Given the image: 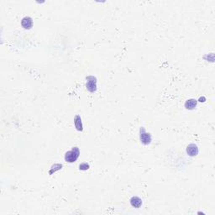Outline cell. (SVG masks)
<instances>
[{"instance_id": "cell-4", "label": "cell", "mask_w": 215, "mask_h": 215, "mask_svg": "<svg viewBox=\"0 0 215 215\" xmlns=\"http://www.w3.org/2000/svg\"><path fill=\"white\" fill-rule=\"evenodd\" d=\"M198 151H198V147H197V145H195V144H190V145H188V147H187V153H188V155L189 156H192V157L197 155Z\"/></svg>"}, {"instance_id": "cell-10", "label": "cell", "mask_w": 215, "mask_h": 215, "mask_svg": "<svg viewBox=\"0 0 215 215\" xmlns=\"http://www.w3.org/2000/svg\"><path fill=\"white\" fill-rule=\"evenodd\" d=\"M199 101H200V102H203H203H205V97H200Z\"/></svg>"}, {"instance_id": "cell-7", "label": "cell", "mask_w": 215, "mask_h": 215, "mask_svg": "<svg viewBox=\"0 0 215 215\" xmlns=\"http://www.w3.org/2000/svg\"><path fill=\"white\" fill-rule=\"evenodd\" d=\"M197 101L196 99H193V98H192V99H188L186 101V103H185V108L187 109H190V110H192V109H194L195 108H196V106H197Z\"/></svg>"}, {"instance_id": "cell-3", "label": "cell", "mask_w": 215, "mask_h": 215, "mask_svg": "<svg viewBox=\"0 0 215 215\" xmlns=\"http://www.w3.org/2000/svg\"><path fill=\"white\" fill-rule=\"evenodd\" d=\"M139 139H140V141L142 143L143 145H150L151 143V134L147 133L144 128H140L139 130Z\"/></svg>"}, {"instance_id": "cell-2", "label": "cell", "mask_w": 215, "mask_h": 215, "mask_svg": "<svg viewBox=\"0 0 215 215\" xmlns=\"http://www.w3.org/2000/svg\"><path fill=\"white\" fill-rule=\"evenodd\" d=\"M87 89L90 93H95L97 91V78L93 76H87Z\"/></svg>"}, {"instance_id": "cell-6", "label": "cell", "mask_w": 215, "mask_h": 215, "mask_svg": "<svg viewBox=\"0 0 215 215\" xmlns=\"http://www.w3.org/2000/svg\"><path fill=\"white\" fill-rule=\"evenodd\" d=\"M74 125L75 128L76 129V130L82 131L83 130V127H82V118L79 115H76L74 118Z\"/></svg>"}, {"instance_id": "cell-1", "label": "cell", "mask_w": 215, "mask_h": 215, "mask_svg": "<svg viewBox=\"0 0 215 215\" xmlns=\"http://www.w3.org/2000/svg\"><path fill=\"white\" fill-rule=\"evenodd\" d=\"M79 155H80V151L78 147H73L72 151L66 152L65 154V161L68 163H73L78 159Z\"/></svg>"}, {"instance_id": "cell-8", "label": "cell", "mask_w": 215, "mask_h": 215, "mask_svg": "<svg viewBox=\"0 0 215 215\" xmlns=\"http://www.w3.org/2000/svg\"><path fill=\"white\" fill-rule=\"evenodd\" d=\"M130 204L134 208H139L142 205V200L140 199L139 197H132L130 199Z\"/></svg>"}, {"instance_id": "cell-9", "label": "cell", "mask_w": 215, "mask_h": 215, "mask_svg": "<svg viewBox=\"0 0 215 215\" xmlns=\"http://www.w3.org/2000/svg\"><path fill=\"white\" fill-rule=\"evenodd\" d=\"M89 167H90L89 164L86 163V162L80 164V165H79V169L82 170V171H87V170L89 169Z\"/></svg>"}, {"instance_id": "cell-5", "label": "cell", "mask_w": 215, "mask_h": 215, "mask_svg": "<svg viewBox=\"0 0 215 215\" xmlns=\"http://www.w3.org/2000/svg\"><path fill=\"white\" fill-rule=\"evenodd\" d=\"M21 25L22 27L25 29V30H30L33 26V19L31 17H24V18L22 19L21 20Z\"/></svg>"}]
</instances>
